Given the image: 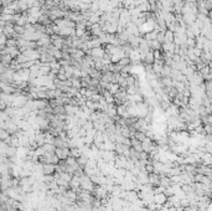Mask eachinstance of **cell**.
<instances>
[{
    "label": "cell",
    "instance_id": "cell-1",
    "mask_svg": "<svg viewBox=\"0 0 212 211\" xmlns=\"http://www.w3.org/2000/svg\"><path fill=\"white\" fill-rule=\"evenodd\" d=\"M56 155L60 158V160H67L71 157V149L70 148H56Z\"/></svg>",
    "mask_w": 212,
    "mask_h": 211
},
{
    "label": "cell",
    "instance_id": "cell-2",
    "mask_svg": "<svg viewBox=\"0 0 212 211\" xmlns=\"http://www.w3.org/2000/svg\"><path fill=\"white\" fill-rule=\"evenodd\" d=\"M148 184H150L151 186H159L160 185V175L158 173H151V174L148 175Z\"/></svg>",
    "mask_w": 212,
    "mask_h": 211
},
{
    "label": "cell",
    "instance_id": "cell-3",
    "mask_svg": "<svg viewBox=\"0 0 212 211\" xmlns=\"http://www.w3.org/2000/svg\"><path fill=\"white\" fill-rule=\"evenodd\" d=\"M57 168L55 164H44L42 166V174L44 175H53L56 173Z\"/></svg>",
    "mask_w": 212,
    "mask_h": 211
},
{
    "label": "cell",
    "instance_id": "cell-4",
    "mask_svg": "<svg viewBox=\"0 0 212 211\" xmlns=\"http://www.w3.org/2000/svg\"><path fill=\"white\" fill-rule=\"evenodd\" d=\"M167 199H169V196H167V195H165L164 193H160V194L154 195V202L158 204V205H163V206H164V205L166 204Z\"/></svg>",
    "mask_w": 212,
    "mask_h": 211
},
{
    "label": "cell",
    "instance_id": "cell-5",
    "mask_svg": "<svg viewBox=\"0 0 212 211\" xmlns=\"http://www.w3.org/2000/svg\"><path fill=\"white\" fill-rule=\"evenodd\" d=\"M130 145H131V148L133 149H135V150H138V151H143V144H142V142L140 140H138L137 138H130Z\"/></svg>",
    "mask_w": 212,
    "mask_h": 211
},
{
    "label": "cell",
    "instance_id": "cell-6",
    "mask_svg": "<svg viewBox=\"0 0 212 211\" xmlns=\"http://www.w3.org/2000/svg\"><path fill=\"white\" fill-rule=\"evenodd\" d=\"M103 98L106 100V102H107L108 104H115V103H114V94H112L109 91H106V92L103 93Z\"/></svg>",
    "mask_w": 212,
    "mask_h": 211
},
{
    "label": "cell",
    "instance_id": "cell-7",
    "mask_svg": "<svg viewBox=\"0 0 212 211\" xmlns=\"http://www.w3.org/2000/svg\"><path fill=\"white\" fill-rule=\"evenodd\" d=\"M10 136H11V134H10L8 130H5V129L2 128V130H0V139H2V142H3V140H6Z\"/></svg>",
    "mask_w": 212,
    "mask_h": 211
},
{
    "label": "cell",
    "instance_id": "cell-8",
    "mask_svg": "<svg viewBox=\"0 0 212 211\" xmlns=\"http://www.w3.org/2000/svg\"><path fill=\"white\" fill-rule=\"evenodd\" d=\"M165 39H166V41H172V34L171 32H166V36H165Z\"/></svg>",
    "mask_w": 212,
    "mask_h": 211
},
{
    "label": "cell",
    "instance_id": "cell-9",
    "mask_svg": "<svg viewBox=\"0 0 212 211\" xmlns=\"http://www.w3.org/2000/svg\"><path fill=\"white\" fill-rule=\"evenodd\" d=\"M93 53H98V50H94V51H93ZM99 55L102 56V55H103V52H99ZM102 57H103V56H102Z\"/></svg>",
    "mask_w": 212,
    "mask_h": 211
}]
</instances>
